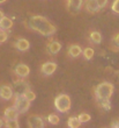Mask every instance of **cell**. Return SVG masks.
Wrapping results in <instances>:
<instances>
[{
	"mask_svg": "<svg viewBox=\"0 0 119 128\" xmlns=\"http://www.w3.org/2000/svg\"><path fill=\"white\" fill-rule=\"evenodd\" d=\"M14 47L16 48L19 51H27L28 49L30 48V43L29 41L27 40V38H23V37H20V38H17L15 42H14Z\"/></svg>",
	"mask_w": 119,
	"mask_h": 128,
	"instance_id": "12",
	"label": "cell"
},
{
	"mask_svg": "<svg viewBox=\"0 0 119 128\" xmlns=\"http://www.w3.org/2000/svg\"><path fill=\"white\" fill-rule=\"evenodd\" d=\"M2 126H5V121H3L2 119H0V128L2 127Z\"/></svg>",
	"mask_w": 119,
	"mask_h": 128,
	"instance_id": "30",
	"label": "cell"
},
{
	"mask_svg": "<svg viewBox=\"0 0 119 128\" xmlns=\"http://www.w3.org/2000/svg\"><path fill=\"white\" fill-rule=\"evenodd\" d=\"M57 70V63L54 62H45L40 65V72L44 76H51L56 72Z\"/></svg>",
	"mask_w": 119,
	"mask_h": 128,
	"instance_id": "10",
	"label": "cell"
},
{
	"mask_svg": "<svg viewBox=\"0 0 119 128\" xmlns=\"http://www.w3.org/2000/svg\"><path fill=\"white\" fill-rule=\"evenodd\" d=\"M23 96L27 98V99H28V100L30 101V102H31V101H34L35 99H36V93H35L34 91H31V90H28V91H27Z\"/></svg>",
	"mask_w": 119,
	"mask_h": 128,
	"instance_id": "25",
	"label": "cell"
},
{
	"mask_svg": "<svg viewBox=\"0 0 119 128\" xmlns=\"http://www.w3.org/2000/svg\"><path fill=\"white\" fill-rule=\"evenodd\" d=\"M97 2H98L99 7H101V10H102V8H104V7L108 5V0H97Z\"/></svg>",
	"mask_w": 119,
	"mask_h": 128,
	"instance_id": "28",
	"label": "cell"
},
{
	"mask_svg": "<svg viewBox=\"0 0 119 128\" xmlns=\"http://www.w3.org/2000/svg\"><path fill=\"white\" fill-rule=\"evenodd\" d=\"M12 98H14L13 88L7 84H0V99H2L5 101H8Z\"/></svg>",
	"mask_w": 119,
	"mask_h": 128,
	"instance_id": "6",
	"label": "cell"
},
{
	"mask_svg": "<svg viewBox=\"0 0 119 128\" xmlns=\"http://www.w3.org/2000/svg\"><path fill=\"white\" fill-rule=\"evenodd\" d=\"M7 0H0V4H3V2H6Z\"/></svg>",
	"mask_w": 119,
	"mask_h": 128,
	"instance_id": "32",
	"label": "cell"
},
{
	"mask_svg": "<svg viewBox=\"0 0 119 128\" xmlns=\"http://www.w3.org/2000/svg\"><path fill=\"white\" fill-rule=\"evenodd\" d=\"M83 5V0H67V10L72 14L79 13Z\"/></svg>",
	"mask_w": 119,
	"mask_h": 128,
	"instance_id": "9",
	"label": "cell"
},
{
	"mask_svg": "<svg viewBox=\"0 0 119 128\" xmlns=\"http://www.w3.org/2000/svg\"><path fill=\"white\" fill-rule=\"evenodd\" d=\"M82 122L80 121L79 116H71L68 120H67V126L70 128H79L81 126Z\"/></svg>",
	"mask_w": 119,
	"mask_h": 128,
	"instance_id": "18",
	"label": "cell"
},
{
	"mask_svg": "<svg viewBox=\"0 0 119 128\" xmlns=\"http://www.w3.org/2000/svg\"><path fill=\"white\" fill-rule=\"evenodd\" d=\"M47 121L51 125H58L60 121V118L57 114H54V113H51V114L47 115Z\"/></svg>",
	"mask_w": 119,
	"mask_h": 128,
	"instance_id": "23",
	"label": "cell"
},
{
	"mask_svg": "<svg viewBox=\"0 0 119 128\" xmlns=\"http://www.w3.org/2000/svg\"><path fill=\"white\" fill-rule=\"evenodd\" d=\"M94 54H95V51H94L93 48H90V47H87L82 50L83 57H84V60H87V61H90V60L94 57Z\"/></svg>",
	"mask_w": 119,
	"mask_h": 128,
	"instance_id": "20",
	"label": "cell"
},
{
	"mask_svg": "<svg viewBox=\"0 0 119 128\" xmlns=\"http://www.w3.org/2000/svg\"><path fill=\"white\" fill-rule=\"evenodd\" d=\"M84 7H86V10L89 12V13H97L101 7H99L97 0H86L84 1Z\"/></svg>",
	"mask_w": 119,
	"mask_h": 128,
	"instance_id": "13",
	"label": "cell"
},
{
	"mask_svg": "<svg viewBox=\"0 0 119 128\" xmlns=\"http://www.w3.org/2000/svg\"><path fill=\"white\" fill-rule=\"evenodd\" d=\"M111 10L113 13L116 14H119V0H115L111 5Z\"/></svg>",
	"mask_w": 119,
	"mask_h": 128,
	"instance_id": "27",
	"label": "cell"
},
{
	"mask_svg": "<svg viewBox=\"0 0 119 128\" xmlns=\"http://www.w3.org/2000/svg\"><path fill=\"white\" fill-rule=\"evenodd\" d=\"M14 74L20 78H26L30 74V68L23 63H19L14 68Z\"/></svg>",
	"mask_w": 119,
	"mask_h": 128,
	"instance_id": "8",
	"label": "cell"
},
{
	"mask_svg": "<svg viewBox=\"0 0 119 128\" xmlns=\"http://www.w3.org/2000/svg\"><path fill=\"white\" fill-rule=\"evenodd\" d=\"M27 125L29 126L30 128H43L45 126L43 119L38 116L36 114H31L29 115V118L27 120Z\"/></svg>",
	"mask_w": 119,
	"mask_h": 128,
	"instance_id": "7",
	"label": "cell"
},
{
	"mask_svg": "<svg viewBox=\"0 0 119 128\" xmlns=\"http://www.w3.org/2000/svg\"><path fill=\"white\" fill-rule=\"evenodd\" d=\"M89 40L90 42H93L95 44H99L102 42V35L97 30H93L89 33Z\"/></svg>",
	"mask_w": 119,
	"mask_h": 128,
	"instance_id": "17",
	"label": "cell"
},
{
	"mask_svg": "<svg viewBox=\"0 0 119 128\" xmlns=\"http://www.w3.org/2000/svg\"><path fill=\"white\" fill-rule=\"evenodd\" d=\"M13 106L19 111L20 114H24L30 108V101L23 94L22 96L15 94L14 96V100H13Z\"/></svg>",
	"mask_w": 119,
	"mask_h": 128,
	"instance_id": "4",
	"label": "cell"
},
{
	"mask_svg": "<svg viewBox=\"0 0 119 128\" xmlns=\"http://www.w3.org/2000/svg\"><path fill=\"white\" fill-rule=\"evenodd\" d=\"M111 127H119V119H116V120L111 124Z\"/></svg>",
	"mask_w": 119,
	"mask_h": 128,
	"instance_id": "29",
	"label": "cell"
},
{
	"mask_svg": "<svg viewBox=\"0 0 119 128\" xmlns=\"http://www.w3.org/2000/svg\"><path fill=\"white\" fill-rule=\"evenodd\" d=\"M3 16H5V14H3V12H2V10H0V20H1V19H2Z\"/></svg>",
	"mask_w": 119,
	"mask_h": 128,
	"instance_id": "31",
	"label": "cell"
},
{
	"mask_svg": "<svg viewBox=\"0 0 119 128\" xmlns=\"http://www.w3.org/2000/svg\"><path fill=\"white\" fill-rule=\"evenodd\" d=\"M5 126L7 128H19L20 127V122L17 119H12V120H6L5 121Z\"/></svg>",
	"mask_w": 119,
	"mask_h": 128,
	"instance_id": "21",
	"label": "cell"
},
{
	"mask_svg": "<svg viewBox=\"0 0 119 128\" xmlns=\"http://www.w3.org/2000/svg\"><path fill=\"white\" fill-rule=\"evenodd\" d=\"M27 27L34 32H37L43 36H52L57 32V27L42 15H30L26 21Z\"/></svg>",
	"mask_w": 119,
	"mask_h": 128,
	"instance_id": "1",
	"label": "cell"
},
{
	"mask_svg": "<svg viewBox=\"0 0 119 128\" xmlns=\"http://www.w3.org/2000/svg\"><path fill=\"white\" fill-rule=\"evenodd\" d=\"M7 40H8V34H7V30H1V29H0V44L5 43Z\"/></svg>",
	"mask_w": 119,
	"mask_h": 128,
	"instance_id": "26",
	"label": "cell"
},
{
	"mask_svg": "<svg viewBox=\"0 0 119 128\" xmlns=\"http://www.w3.org/2000/svg\"><path fill=\"white\" fill-rule=\"evenodd\" d=\"M111 48H112L115 51L119 50V33L115 34L111 40Z\"/></svg>",
	"mask_w": 119,
	"mask_h": 128,
	"instance_id": "22",
	"label": "cell"
},
{
	"mask_svg": "<svg viewBox=\"0 0 119 128\" xmlns=\"http://www.w3.org/2000/svg\"><path fill=\"white\" fill-rule=\"evenodd\" d=\"M68 56L72 58H76L79 57L80 55H82V48L80 47L79 44H71L70 47H68Z\"/></svg>",
	"mask_w": 119,
	"mask_h": 128,
	"instance_id": "15",
	"label": "cell"
},
{
	"mask_svg": "<svg viewBox=\"0 0 119 128\" xmlns=\"http://www.w3.org/2000/svg\"><path fill=\"white\" fill-rule=\"evenodd\" d=\"M46 50L49 55H56L61 50V43L56 40H50V42L46 46Z\"/></svg>",
	"mask_w": 119,
	"mask_h": 128,
	"instance_id": "11",
	"label": "cell"
},
{
	"mask_svg": "<svg viewBox=\"0 0 119 128\" xmlns=\"http://www.w3.org/2000/svg\"><path fill=\"white\" fill-rule=\"evenodd\" d=\"M79 119H80V121L82 122V124H86V122H89L90 121L91 116H90V114H88V113H80V114H79Z\"/></svg>",
	"mask_w": 119,
	"mask_h": 128,
	"instance_id": "24",
	"label": "cell"
},
{
	"mask_svg": "<svg viewBox=\"0 0 119 128\" xmlns=\"http://www.w3.org/2000/svg\"><path fill=\"white\" fill-rule=\"evenodd\" d=\"M19 111H17L16 108L14 107V106H9V107H7L3 112V118L5 120H12V119H17L19 116Z\"/></svg>",
	"mask_w": 119,
	"mask_h": 128,
	"instance_id": "14",
	"label": "cell"
},
{
	"mask_svg": "<svg viewBox=\"0 0 119 128\" xmlns=\"http://www.w3.org/2000/svg\"><path fill=\"white\" fill-rule=\"evenodd\" d=\"M97 101V105L102 108L103 111L109 112L111 110V102H110V99H102V100H96Z\"/></svg>",
	"mask_w": 119,
	"mask_h": 128,
	"instance_id": "19",
	"label": "cell"
},
{
	"mask_svg": "<svg viewBox=\"0 0 119 128\" xmlns=\"http://www.w3.org/2000/svg\"><path fill=\"white\" fill-rule=\"evenodd\" d=\"M113 91H115L113 84L109 82H103L95 88L94 93H95L96 100H102V99H110L111 96L113 94Z\"/></svg>",
	"mask_w": 119,
	"mask_h": 128,
	"instance_id": "2",
	"label": "cell"
},
{
	"mask_svg": "<svg viewBox=\"0 0 119 128\" xmlns=\"http://www.w3.org/2000/svg\"><path fill=\"white\" fill-rule=\"evenodd\" d=\"M13 91H14V96L15 94H24L28 90H30V86L29 84H28V82L24 79V78H20L19 77V79H16V80H14L13 83Z\"/></svg>",
	"mask_w": 119,
	"mask_h": 128,
	"instance_id": "5",
	"label": "cell"
},
{
	"mask_svg": "<svg viewBox=\"0 0 119 128\" xmlns=\"http://www.w3.org/2000/svg\"><path fill=\"white\" fill-rule=\"evenodd\" d=\"M13 27V21L10 20L9 18L3 16L1 20H0V29L1 30H8Z\"/></svg>",
	"mask_w": 119,
	"mask_h": 128,
	"instance_id": "16",
	"label": "cell"
},
{
	"mask_svg": "<svg viewBox=\"0 0 119 128\" xmlns=\"http://www.w3.org/2000/svg\"><path fill=\"white\" fill-rule=\"evenodd\" d=\"M71 105H72V101H71V98L68 94L61 93L54 98V107L60 113H67L70 111Z\"/></svg>",
	"mask_w": 119,
	"mask_h": 128,
	"instance_id": "3",
	"label": "cell"
}]
</instances>
